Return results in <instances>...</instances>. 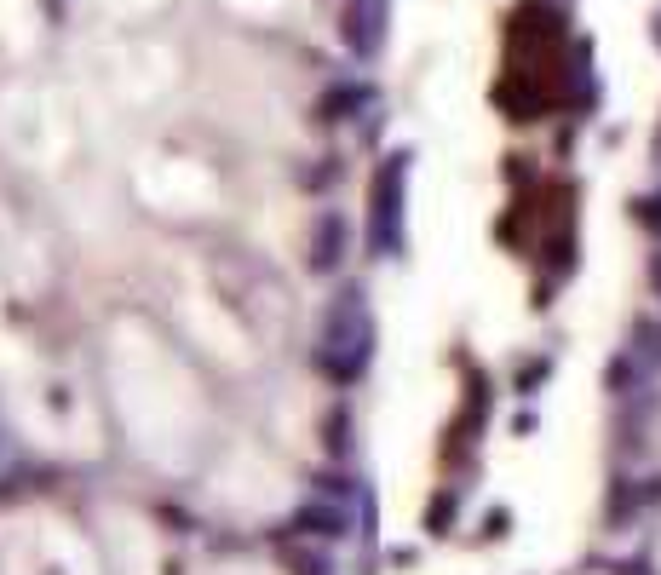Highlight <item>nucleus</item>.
Segmentation results:
<instances>
[{"instance_id": "obj_1", "label": "nucleus", "mask_w": 661, "mask_h": 575, "mask_svg": "<svg viewBox=\"0 0 661 575\" xmlns=\"http://www.w3.org/2000/svg\"><path fill=\"white\" fill-rule=\"evenodd\" d=\"M368 357H374V322H368L363 288H345V294L334 299L328 328H322V340H317V368L328 374V380L351 386V380L368 368Z\"/></svg>"}, {"instance_id": "obj_2", "label": "nucleus", "mask_w": 661, "mask_h": 575, "mask_svg": "<svg viewBox=\"0 0 661 575\" xmlns=\"http://www.w3.org/2000/svg\"><path fill=\"white\" fill-rule=\"evenodd\" d=\"M403 184H409V156H391L374 179V225H368L380 253L403 248Z\"/></svg>"}, {"instance_id": "obj_3", "label": "nucleus", "mask_w": 661, "mask_h": 575, "mask_svg": "<svg viewBox=\"0 0 661 575\" xmlns=\"http://www.w3.org/2000/svg\"><path fill=\"white\" fill-rule=\"evenodd\" d=\"M340 242H345V225L334 219V213H322L317 242H311V265H317V271H334V265H340Z\"/></svg>"}, {"instance_id": "obj_4", "label": "nucleus", "mask_w": 661, "mask_h": 575, "mask_svg": "<svg viewBox=\"0 0 661 575\" xmlns=\"http://www.w3.org/2000/svg\"><path fill=\"white\" fill-rule=\"evenodd\" d=\"M299 529H305V535H340L345 529V512H334V506H305V512H299Z\"/></svg>"}, {"instance_id": "obj_5", "label": "nucleus", "mask_w": 661, "mask_h": 575, "mask_svg": "<svg viewBox=\"0 0 661 575\" xmlns=\"http://www.w3.org/2000/svg\"><path fill=\"white\" fill-rule=\"evenodd\" d=\"M633 340H639L633 351H639L644 363H650V368H661V322H656V317H644L639 328H633Z\"/></svg>"}, {"instance_id": "obj_6", "label": "nucleus", "mask_w": 661, "mask_h": 575, "mask_svg": "<svg viewBox=\"0 0 661 575\" xmlns=\"http://www.w3.org/2000/svg\"><path fill=\"white\" fill-rule=\"evenodd\" d=\"M633 219H639V225L661 242V196H639V202H633Z\"/></svg>"}, {"instance_id": "obj_7", "label": "nucleus", "mask_w": 661, "mask_h": 575, "mask_svg": "<svg viewBox=\"0 0 661 575\" xmlns=\"http://www.w3.org/2000/svg\"><path fill=\"white\" fill-rule=\"evenodd\" d=\"M299 570H305V575H328V564H322V558H305Z\"/></svg>"}, {"instance_id": "obj_8", "label": "nucleus", "mask_w": 661, "mask_h": 575, "mask_svg": "<svg viewBox=\"0 0 661 575\" xmlns=\"http://www.w3.org/2000/svg\"><path fill=\"white\" fill-rule=\"evenodd\" d=\"M650 282H656V288H661V253H656V265H650Z\"/></svg>"}]
</instances>
